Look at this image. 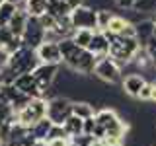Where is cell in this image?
Masks as SVG:
<instances>
[{
    "instance_id": "cell-1",
    "label": "cell",
    "mask_w": 156,
    "mask_h": 146,
    "mask_svg": "<svg viewBox=\"0 0 156 146\" xmlns=\"http://www.w3.org/2000/svg\"><path fill=\"white\" fill-rule=\"evenodd\" d=\"M58 49H61V55H62V62H65L72 72L84 74V76L94 74V68H96L98 61L88 49H80L72 39H62V41H58Z\"/></svg>"
},
{
    "instance_id": "cell-2",
    "label": "cell",
    "mask_w": 156,
    "mask_h": 146,
    "mask_svg": "<svg viewBox=\"0 0 156 146\" xmlns=\"http://www.w3.org/2000/svg\"><path fill=\"white\" fill-rule=\"evenodd\" d=\"M37 66H39V58H37V55H35V51L22 47L20 51H16L12 57H10L8 70L12 72L14 78H16V76H20V74H31V72L35 70Z\"/></svg>"
},
{
    "instance_id": "cell-3",
    "label": "cell",
    "mask_w": 156,
    "mask_h": 146,
    "mask_svg": "<svg viewBox=\"0 0 156 146\" xmlns=\"http://www.w3.org/2000/svg\"><path fill=\"white\" fill-rule=\"evenodd\" d=\"M45 117H47V99H43V97H35V99L29 101V105L26 107V109H22V111L16 113V123L27 127V129H31L37 121L45 119Z\"/></svg>"
},
{
    "instance_id": "cell-4",
    "label": "cell",
    "mask_w": 156,
    "mask_h": 146,
    "mask_svg": "<svg viewBox=\"0 0 156 146\" xmlns=\"http://www.w3.org/2000/svg\"><path fill=\"white\" fill-rule=\"evenodd\" d=\"M72 115V99L66 96H57L47 99V119L53 125H65V121Z\"/></svg>"
},
{
    "instance_id": "cell-5",
    "label": "cell",
    "mask_w": 156,
    "mask_h": 146,
    "mask_svg": "<svg viewBox=\"0 0 156 146\" xmlns=\"http://www.w3.org/2000/svg\"><path fill=\"white\" fill-rule=\"evenodd\" d=\"M70 23H72V29L98 31V10L82 4V6H78L70 12Z\"/></svg>"
},
{
    "instance_id": "cell-6",
    "label": "cell",
    "mask_w": 156,
    "mask_h": 146,
    "mask_svg": "<svg viewBox=\"0 0 156 146\" xmlns=\"http://www.w3.org/2000/svg\"><path fill=\"white\" fill-rule=\"evenodd\" d=\"M94 74L100 78V80L107 82V84H115V82L121 80V66L111 58L109 55L98 58L96 68H94Z\"/></svg>"
},
{
    "instance_id": "cell-7",
    "label": "cell",
    "mask_w": 156,
    "mask_h": 146,
    "mask_svg": "<svg viewBox=\"0 0 156 146\" xmlns=\"http://www.w3.org/2000/svg\"><path fill=\"white\" fill-rule=\"evenodd\" d=\"M43 39H45V29L41 27V23H39L37 18H27V23H26V29H23L22 33V43L26 49H31V51H35V49L43 43Z\"/></svg>"
},
{
    "instance_id": "cell-8",
    "label": "cell",
    "mask_w": 156,
    "mask_h": 146,
    "mask_svg": "<svg viewBox=\"0 0 156 146\" xmlns=\"http://www.w3.org/2000/svg\"><path fill=\"white\" fill-rule=\"evenodd\" d=\"M58 66H61V64H45V62H39V66L31 72V74L35 76V80L39 82L41 90H43V99H45L47 90L53 86V82L57 80V76H58Z\"/></svg>"
},
{
    "instance_id": "cell-9",
    "label": "cell",
    "mask_w": 156,
    "mask_h": 146,
    "mask_svg": "<svg viewBox=\"0 0 156 146\" xmlns=\"http://www.w3.org/2000/svg\"><path fill=\"white\" fill-rule=\"evenodd\" d=\"M14 86H16V90H20L23 96L31 97V99L43 97V90H41V86H39V82L35 80L33 74H20V76H16Z\"/></svg>"
},
{
    "instance_id": "cell-10",
    "label": "cell",
    "mask_w": 156,
    "mask_h": 146,
    "mask_svg": "<svg viewBox=\"0 0 156 146\" xmlns=\"http://www.w3.org/2000/svg\"><path fill=\"white\" fill-rule=\"evenodd\" d=\"M35 55L39 58V62H45V64H61L62 62V55L58 43H47L43 41L41 45L35 49Z\"/></svg>"
},
{
    "instance_id": "cell-11",
    "label": "cell",
    "mask_w": 156,
    "mask_h": 146,
    "mask_svg": "<svg viewBox=\"0 0 156 146\" xmlns=\"http://www.w3.org/2000/svg\"><path fill=\"white\" fill-rule=\"evenodd\" d=\"M94 119H96V125H98V127H101V129H104L105 133H109V130L113 129V127L119 125L121 117L117 115L113 109H109V107H104V109L96 111Z\"/></svg>"
},
{
    "instance_id": "cell-12",
    "label": "cell",
    "mask_w": 156,
    "mask_h": 146,
    "mask_svg": "<svg viewBox=\"0 0 156 146\" xmlns=\"http://www.w3.org/2000/svg\"><path fill=\"white\" fill-rule=\"evenodd\" d=\"M88 51L96 57V61L109 55V39L105 37L104 31H94V37H92V43L88 45Z\"/></svg>"
},
{
    "instance_id": "cell-13",
    "label": "cell",
    "mask_w": 156,
    "mask_h": 146,
    "mask_svg": "<svg viewBox=\"0 0 156 146\" xmlns=\"http://www.w3.org/2000/svg\"><path fill=\"white\" fill-rule=\"evenodd\" d=\"M144 84H146V80L140 74H129L127 78H123V82H121L123 92L127 96H131V97H139V94L144 88Z\"/></svg>"
},
{
    "instance_id": "cell-14",
    "label": "cell",
    "mask_w": 156,
    "mask_h": 146,
    "mask_svg": "<svg viewBox=\"0 0 156 146\" xmlns=\"http://www.w3.org/2000/svg\"><path fill=\"white\" fill-rule=\"evenodd\" d=\"M27 12L23 8H20L16 10V14L12 16V19H10V23H8V27H10V31L14 33L16 37H22V33H23V29H26V23H27Z\"/></svg>"
},
{
    "instance_id": "cell-15",
    "label": "cell",
    "mask_w": 156,
    "mask_h": 146,
    "mask_svg": "<svg viewBox=\"0 0 156 146\" xmlns=\"http://www.w3.org/2000/svg\"><path fill=\"white\" fill-rule=\"evenodd\" d=\"M135 29L139 43L144 47V43L154 35V19H139V22H135Z\"/></svg>"
},
{
    "instance_id": "cell-16",
    "label": "cell",
    "mask_w": 156,
    "mask_h": 146,
    "mask_svg": "<svg viewBox=\"0 0 156 146\" xmlns=\"http://www.w3.org/2000/svg\"><path fill=\"white\" fill-rule=\"evenodd\" d=\"M47 0H23V10L27 12V16L31 18H39L47 12Z\"/></svg>"
},
{
    "instance_id": "cell-17",
    "label": "cell",
    "mask_w": 156,
    "mask_h": 146,
    "mask_svg": "<svg viewBox=\"0 0 156 146\" xmlns=\"http://www.w3.org/2000/svg\"><path fill=\"white\" fill-rule=\"evenodd\" d=\"M65 130H66V134L70 136H78V134H82L84 133V119H80V117H76V115H70L68 119L65 121Z\"/></svg>"
},
{
    "instance_id": "cell-18",
    "label": "cell",
    "mask_w": 156,
    "mask_h": 146,
    "mask_svg": "<svg viewBox=\"0 0 156 146\" xmlns=\"http://www.w3.org/2000/svg\"><path fill=\"white\" fill-rule=\"evenodd\" d=\"M72 115L80 117V119H90L96 115V109L90 101H72Z\"/></svg>"
},
{
    "instance_id": "cell-19",
    "label": "cell",
    "mask_w": 156,
    "mask_h": 146,
    "mask_svg": "<svg viewBox=\"0 0 156 146\" xmlns=\"http://www.w3.org/2000/svg\"><path fill=\"white\" fill-rule=\"evenodd\" d=\"M51 127H53V123L45 117V119L37 121V123L29 129V133H31V136L35 140H47V134H49V130H51Z\"/></svg>"
},
{
    "instance_id": "cell-20",
    "label": "cell",
    "mask_w": 156,
    "mask_h": 146,
    "mask_svg": "<svg viewBox=\"0 0 156 146\" xmlns=\"http://www.w3.org/2000/svg\"><path fill=\"white\" fill-rule=\"evenodd\" d=\"M92 37H94V31H90V29H74L70 39L80 49H88V45L92 43Z\"/></svg>"
},
{
    "instance_id": "cell-21",
    "label": "cell",
    "mask_w": 156,
    "mask_h": 146,
    "mask_svg": "<svg viewBox=\"0 0 156 146\" xmlns=\"http://www.w3.org/2000/svg\"><path fill=\"white\" fill-rule=\"evenodd\" d=\"M16 10H18V6L16 4H10V2H4L2 6H0V27L8 26L12 16L16 14Z\"/></svg>"
},
{
    "instance_id": "cell-22",
    "label": "cell",
    "mask_w": 156,
    "mask_h": 146,
    "mask_svg": "<svg viewBox=\"0 0 156 146\" xmlns=\"http://www.w3.org/2000/svg\"><path fill=\"white\" fill-rule=\"evenodd\" d=\"M133 12H136V14L156 12V0H136L135 6H133Z\"/></svg>"
},
{
    "instance_id": "cell-23",
    "label": "cell",
    "mask_w": 156,
    "mask_h": 146,
    "mask_svg": "<svg viewBox=\"0 0 156 146\" xmlns=\"http://www.w3.org/2000/svg\"><path fill=\"white\" fill-rule=\"evenodd\" d=\"M51 140H70V136L66 134L62 125H53L49 134H47V142H51Z\"/></svg>"
},
{
    "instance_id": "cell-24",
    "label": "cell",
    "mask_w": 156,
    "mask_h": 146,
    "mask_svg": "<svg viewBox=\"0 0 156 146\" xmlns=\"http://www.w3.org/2000/svg\"><path fill=\"white\" fill-rule=\"evenodd\" d=\"M111 18H113V14L109 12V10H98V31H105L107 26H109Z\"/></svg>"
},
{
    "instance_id": "cell-25",
    "label": "cell",
    "mask_w": 156,
    "mask_h": 146,
    "mask_svg": "<svg viewBox=\"0 0 156 146\" xmlns=\"http://www.w3.org/2000/svg\"><path fill=\"white\" fill-rule=\"evenodd\" d=\"M16 37L12 31H10V27L8 26H4V27H0V49H6L10 43H12V39Z\"/></svg>"
},
{
    "instance_id": "cell-26",
    "label": "cell",
    "mask_w": 156,
    "mask_h": 146,
    "mask_svg": "<svg viewBox=\"0 0 156 146\" xmlns=\"http://www.w3.org/2000/svg\"><path fill=\"white\" fill-rule=\"evenodd\" d=\"M37 19H39V23H41V27L45 29V31H49V29H55V27H57V19L53 18L51 14H47V12L43 14V16H39Z\"/></svg>"
},
{
    "instance_id": "cell-27",
    "label": "cell",
    "mask_w": 156,
    "mask_h": 146,
    "mask_svg": "<svg viewBox=\"0 0 156 146\" xmlns=\"http://www.w3.org/2000/svg\"><path fill=\"white\" fill-rule=\"evenodd\" d=\"M72 142H74V144H78V146H92V144H94V136H90V134H84V133H82V134H78V136H72Z\"/></svg>"
},
{
    "instance_id": "cell-28",
    "label": "cell",
    "mask_w": 156,
    "mask_h": 146,
    "mask_svg": "<svg viewBox=\"0 0 156 146\" xmlns=\"http://www.w3.org/2000/svg\"><path fill=\"white\" fill-rule=\"evenodd\" d=\"M136 99H140V101H152V82H146Z\"/></svg>"
},
{
    "instance_id": "cell-29",
    "label": "cell",
    "mask_w": 156,
    "mask_h": 146,
    "mask_svg": "<svg viewBox=\"0 0 156 146\" xmlns=\"http://www.w3.org/2000/svg\"><path fill=\"white\" fill-rule=\"evenodd\" d=\"M10 53L6 51V49H0V70H6L8 64H10Z\"/></svg>"
},
{
    "instance_id": "cell-30",
    "label": "cell",
    "mask_w": 156,
    "mask_h": 146,
    "mask_svg": "<svg viewBox=\"0 0 156 146\" xmlns=\"http://www.w3.org/2000/svg\"><path fill=\"white\" fill-rule=\"evenodd\" d=\"M94 129H96V119L90 117V119H84V134L94 136Z\"/></svg>"
},
{
    "instance_id": "cell-31",
    "label": "cell",
    "mask_w": 156,
    "mask_h": 146,
    "mask_svg": "<svg viewBox=\"0 0 156 146\" xmlns=\"http://www.w3.org/2000/svg\"><path fill=\"white\" fill-rule=\"evenodd\" d=\"M144 51L148 53V57H152V55H156V35H152L148 39V41L144 43Z\"/></svg>"
},
{
    "instance_id": "cell-32",
    "label": "cell",
    "mask_w": 156,
    "mask_h": 146,
    "mask_svg": "<svg viewBox=\"0 0 156 146\" xmlns=\"http://www.w3.org/2000/svg\"><path fill=\"white\" fill-rule=\"evenodd\" d=\"M135 2H136V0H117L115 4H117L119 8H125V10H133Z\"/></svg>"
},
{
    "instance_id": "cell-33",
    "label": "cell",
    "mask_w": 156,
    "mask_h": 146,
    "mask_svg": "<svg viewBox=\"0 0 156 146\" xmlns=\"http://www.w3.org/2000/svg\"><path fill=\"white\" fill-rule=\"evenodd\" d=\"M47 2H49V0H47ZM61 2H66L68 6L74 10V8H78V6H82V4H84V0H61Z\"/></svg>"
},
{
    "instance_id": "cell-34",
    "label": "cell",
    "mask_w": 156,
    "mask_h": 146,
    "mask_svg": "<svg viewBox=\"0 0 156 146\" xmlns=\"http://www.w3.org/2000/svg\"><path fill=\"white\" fill-rule=\"evenodd\" d=\"M70 144V140H51L49 146H68Z\"/></svg>"
},
{
    "instance_id": "cell-35",
    "label": "cell",
    "mask_w": 156,
    "mask_h": 146,
    "mask_svg": "<svg viewBox=\"0 0 156 146\" xmlns=\"http://www.w3.org/2000/svg\"><path fill=\"white\" fill-rule=\"evenodd\" d=\"M92 146H105V144H104V140L96 138V140H94V144H92Z\"/></svg>"
},
{
    "instance_id": "cell-36",
    "label": "cell",
    "mask_w": 156,
    "mask_h": 146,
    "mask_svg": "<svg viewBox=\"0 0 156 146\" xmlns=\"http://www.w3.org/2000/svg\"><path fill=\"white\" fill-rule=\"evenodd\" d=\"M152 101H156V84L152 82Z\"/></svg>"
},
{
    "instance_id": "cell-37",
    "label": "cell",
    "mask_w": 156,
    "mask_h": 146,
    "mask_svg": "<svg viewBox=\"0 0 156 146\" xmlns=\"http://www.w3.org/2000/svg\"><path fill=\"white\" fill-rule=\"evenodd\" d=\"M6 2H10V4H16V6H20V4H22L23 0H6Z\"/></svg>"
},
{
    "instance_id": "cell-38",
    "label": "cell",
    "mask_w": 156,
    "mask_h": 146,
    "mask_svg": "<svg viewBox=\"0 0 156 146\" xmlns=\"http://www.w3.org/2000/svg\"><path fill=\"white\" fill-rule=\"evenodd\" d=\"M68 146H78V144H74V142H72V140H70V144H68Z\"/></svg>"
},
{
    "instance_id": "cell-39",
    "label": "cell",
    "mask_w": 156,
    "mask_h": 146,
    "mask_svg": "<svg viewBox=\"0 0 156 146\" xmlns=\"http://www.w3.org/2000/svg\"><path fill=\"white\" fill-rule=\"evenodd\" d=\"M111 146H123V142H119V144H111Z\"/></svg>"
},
{
    "instance_id": "cell-40",
    "label": "cell",
    "mask_w": 156,
    "mask_h": 146,
    "mask_svg": "<svg viewBox=\"0 0 156 146\" xmlns=\"http://www.w3.org/2000/svg\"><path fill=\"white\" fill-rule=\"evenodd\" d=\"M154 35H156V19H154Z\"/></svg>"
},
{
    "instance_id": "cell-41",
    "label": "cell",
    "mask_w": 156,
    "mask_h": 146,
    "mask_svg": "<svg viewBox=\"0 0 156 146\" xmlns=\"http://www.w3.org/2000/svg\"><path fill=\"white\" fill-rule=\"evenodd\" d=\"M4 2H6V0H0V6H2V4H4Z\"/></svg>"
},
{
    "instance_id": "cell-42",
    "label": "cell",
    "mask_w": 156,
    "mask_h": 146,
    "mask_svg": "<svg viewBox=\"0 0 156 146\" xmlns=\"http://www.w3.org/2000/svg\"><path fill=\"white\" fill-rule=\"evenodd\" d=\"M115 2H117V0H115Z\"/></svg>"
},
{
    "instance_id": "cell-43",
    "label": "cell",
    "mask_w": 156,
    "mask_h": 146,
    "mask_svg": "<svg viewBox=\"0 0 156 146\" xmlns=\"http://www.w3.org/2000/svg\"><path fill=\"white\" fill-rule=\"evenodd\" d=\"M154 84H156V82H154Z\"/></svg>"
}]
</instances>
